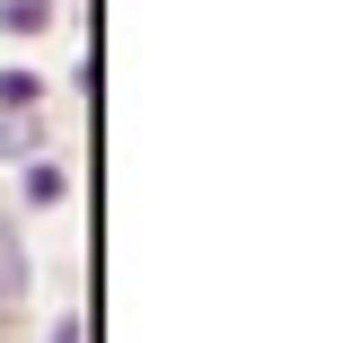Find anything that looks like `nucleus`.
Segmentation results:
<instances>
[{
  "instance_id": "nucleus-1",
  "label": "nucleus",
  "mask_w": 352,
  "mask_h": 343,
  "mask_svg": "<svg viewBox=\"0 0 352 343\" xmlns=\"http://www.w3.org/2000/svg\"><path fill=\"white\" fill-rule=\"evenodd\" d=\"M18 203H27V212H62V203H71V168H62L53 150L27 159V168H18Z\"/></svg>"
},
{
  "instance_id": "nucleus-2",
  "label": "nucleus",
  "mask_w": 352,
  "mask_h": 343,
  "mask_svg": "<svg viewBox=\"0 0 352 343\" xmlns=\"http://www.w3.org/2000/svg\"><path fill=\"white\" fill-rule=\"evenodd\" d=\"M62 27V0H0V36L9 44H44Z\"/></svg>"
},
{
  "instance_id": "nucleus-5",
  "label": "nucleus",
  "mask_w": 352,
  "mask_h": 343,
  "mask_svg": "<svg viewBox=\"0 0 352 343\" xmlns=\"http://www.w3.org/2000/svg\"><path fill=\"white\" fill-rule=\"evenodd\" d=\"M44 343H88V317H80V308H62V317L44 326Z\"/></svg>"
},
{
  "instance_id": "nucleus-3",
  "label": "nucleus",
  "mask_w": 352,
  "mask_h": 343,
  "mask_svg": "<svg viewBox=\"0 0 352 343\" xmlns=\"http://www.w3.org/2000/svg\"><path fill=\"white\" fill-rule=\"evenodd\" d=\"M44 97H53V80H44L36 62H9L0 71V115H44Z\"/></svg>"
},
{
  "instance_id": "nucleus-4",
  "label": "nucleus",
  "mask_w": 352,
  "mask_h": 343,
  "mask_svg": "<svg viewBox=\"0 0 352 343\" xmlns=\"http://www.w3.org/2000/svg\"><path fill=\"white\" fill-rule=\"evenodd\" d=\"M44 150H53V124H44V115H0V159L27 168V159H44Z\"/></svg>"
}]
</instances>
